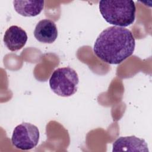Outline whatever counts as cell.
Listing matches in <instances>:
<instances>
[{
  "mask_svg": "<svg viewBox=\"0 0 152 152\" xmlns=\"http://www.w3.org/2000/svg\"><path fill=\"white\" fill-rule=\"evenodd\" d=\"M135 46V39L129 30L123 27L110 26L98 36L93 52L105 63L119 64L133 54Z\"/></svg>",
  "mask_w": 152,
  "mask_h": 152,
  "instance_id": "obj_1",
  "label": "cell"
},
{
  "mask_svg": "<svg viewBox=\"0 0 152 152\" xmlns=\"http://www.w3.org/2000/svg\"><path fill=\"white\" fill-rule=\"evenodd\" d=\"M99 7L105 21L114 26L127 27L135 21L136 7L133 1L102 0Z\"/></svg>",
  "mask_w": 152,
  "mask_h": 152,
  "instance_id": "obj_2",
  "label": "cell"
},
{
  "mask_svg": "<svg viewBox=\"0 0 152 152\" xmlns=\"http://www.w3.org/2000/svg\"><path fill=\"white\" fill-rule=\"evenodd\" d=\"M79 78L77 72L70 67L55 69L49 79V86L53 93L62 97H69L78 89Z\"/></svg>",
  "mask_w": 152,
  "mask_h": 152,
  "instance_id": "obj_3",
  "label": "cell"
},
{
  "mask_svg": "<svg viewBox=\"0 0 152 152\" xmlns=\"http://www.w3.org/2000/svg\"><path fill=\"white\" fill-rule=\"evenodd\" d=\"M39 137V130L36 126L30 123L23 122L14 128L11 142L17 149L29 150L36 147Z\"/></svg>",
  "mask_w": 152,
  "mask_h": 152,
  "instance_id": "obj_4",
  "label": "cell"
},
{
  "mask_svg": "<svg viewBox=\"0 0 152 152\" xmlns=\"http://www.w3.org/2000/svg\"><path fill=\"white\" fill-rule=\"evenodd\" d=\"M27 34L24 30L17 26H11L5 32L4 42L6 47L14 52L23 48L27 41Z\"/></svg>",
  "mask_w": 152,
  "mask_h": 152,
  "instance_id": "obj_5",
  "label": "cell"
},
{
  "mask_svg": "<svg viewBox=\"0 0 152 152\" xmlns=\"http://www.w3.org/2000/svg\"><path fill=\"white\" fill-rule=\"evenodd\" d=\"M112 151H140L148 152V145L144 139L134 135L121 137L112 145Z\"/></svg>",
  "mask_w": 152,
  "mask_h": 152,
  "instance_id": "obj_6",
  "label": "cell"
},
{
  "mask_svg": "<svg viewBox=\"0 0 152 152\" xmlns=\"http://www.w3.org/2000/svg\"><path fill=\"white\" fill-rule=\"evenodd\" d=\"M34 37L43 43H52L58 37V29L55 23L49 19L38 22L34 30Z\"/></svg>",
  "mask_w": 152,
  "mask_h": 152,
  "instance_id": "obj_7",
  "label": "cell"
},
{
  "mask_svg": "<svg viewBox=\"0 0 152 152\" xmlns=\"http://www.w3.org/2000/svg\"><path fill=\"white\" fill-rule=\"evenodd\" d=\"M15 11L24 17H34L43 9L44 1H14Z\"/></svg>",
  "mask_w": 152,
  "mask_h": 152,
  "instance_id": "obj_8",
  "label": "cell"
}]
</instances>
